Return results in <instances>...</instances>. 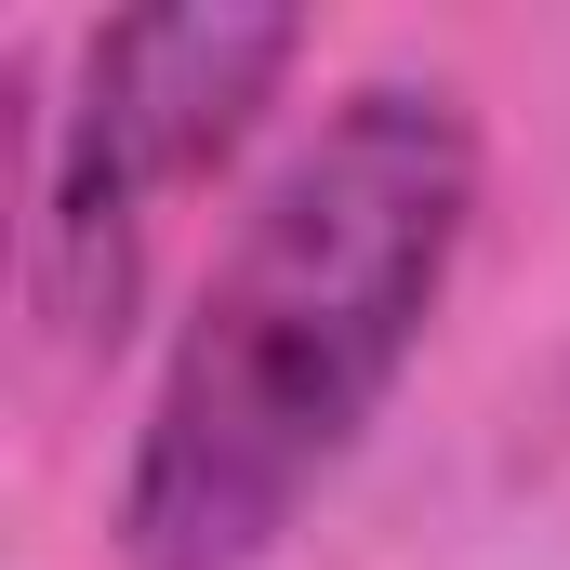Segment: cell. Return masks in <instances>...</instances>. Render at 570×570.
Wrapping results in <instances>:
<instances>
[{"instance_id": "6da1fadb", "label": "cell", "mask_w": 570, "mask_h": 570, "mask_svg": "<svg viewBox=\"0 0 570 570\" xmlns=\"http://www.w3.org/2000/svg\"><path fill=\"white\" fill-rule=\"evenodd\" d=\"M464 239H478V107L451 80H345L226 226L146 385L120 464V558H279V531L345 478V451L385 425L399 372L425 358Z\"/></svg>"}, {"instance_id": "7a4b0ae2", "label": "cell", "mask_w": 570, "mask_h": 570, "mask_svg": "<svg viewBox=\"0 0 570 570\" xmlns=\"http://www.w3.org/2000/svg\"><path fill=\"white\" fill-rule=\"evenodd\" d=\"M292 67H305V13H266V0H159L80 40V94L53 107L40 226H27L40 318L67 345H120V318L146 305L159 213L266 134Z\"/></svg>"}]
</instances>
